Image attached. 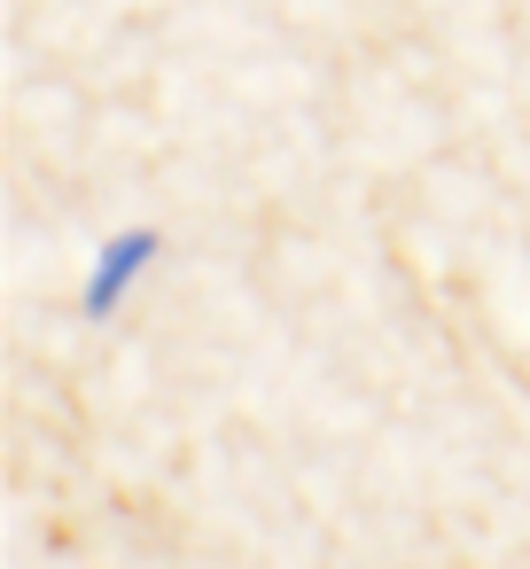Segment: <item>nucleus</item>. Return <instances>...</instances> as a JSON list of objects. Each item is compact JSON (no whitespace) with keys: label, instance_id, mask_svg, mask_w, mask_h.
I'll use <instances>...</instances> for the list:
<instances>
[{"label":"nucleus","instance_id":"obj_1","mask_svg":"<svg viewBox=\"0 0 530 569\" xmlns=\"http://www.w3.org/2000/svg\"><path fill=\"white\" fill-rule=\"evenodd\" d=\"M157 258H164V234H157V227H126V234H110V242L94 250V266H87L79 312H87V320H110V312L126 305V289H133Z\"/></svg>","mask_w":530,"mask_h":569}]
</instances>
